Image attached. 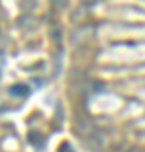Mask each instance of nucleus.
I'll use <instances>...</instances> for the list:
<instances>
[{"label": "nucleus", "instance_id": "obj_1", "mask_svg": "<svg viewBox=\"0 0 145 152\" xmlns=\"http://www.w3.org/2000/svg\"><path fill=\"white\" fill-rule=\"evenodd\" d=\"M12 95H17V96H27L29 95V86L26 85H15V86L10 88Z\"/></svg>", "mask_w": 145, "mask_h": 152}]
</instances>
